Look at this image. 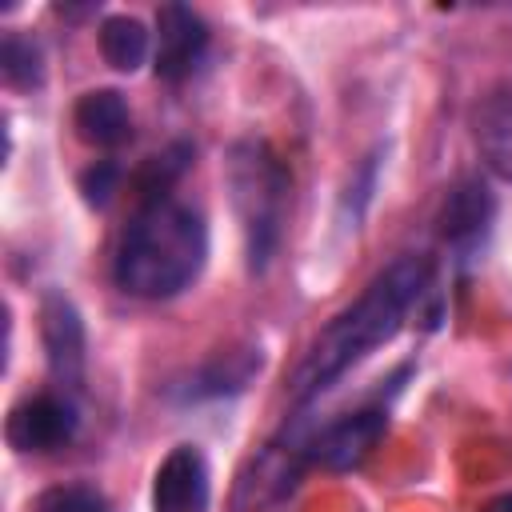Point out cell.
<instances>
[{"label":"cell","mask_w":512,"mask_h":512,"mask_svg":"<svg viewBox=\"0 0 512 512\" xmlns=\"http://www.w3.org/2000/svg\"><path fill=\"white\" fill-rule=\"evenodd\" d=\"M428 284H432V260L420 256V252H404L388 268H380L368 280V288L356 296V304H348L344 312H336L312 336V344L304 348L300 364L292 368L288 396L296 404L316 400L352 364H360L372 348L388 344L404 328V316L428 292Z\"/></svg>","instance_id":"cell-1"},{"label":"cell","mask_w":512,"mask_h":512,"mask_svg":"<svg viewBox=\"0 0 512 512\" xmlns=\"http://www.w3.org/2000/svg\"><path fill=\"white\" fill-rule=\"evenodd\" d=\"M204 256H208L204 216L176 196H160V200H144L128 220V228L120 232L112 276L128 296L168 300L200 276Z\"/></svg>","instance_id":"cell-2"},{"label":"cell","mask_w":512,"mask_h":512,"mask_svg":"<svg viewBox=\"0 0 512 512\" xmlns=\"http://www.w3.org/2000/svg\"><path fill=\"white\" fill-rule=\"evenodd\" d=\"M224 184L232 212L244 236L248 272H264L284 240V212H288V172L280 156L264 140H236L224 160Z\"/></svg>","instance_id":"cell-3"},{"label":"cell","mask_w":512,"mask_h":512,"mask_svg":"<svg viewBox=\"0 0 512 512\" xmlns=\"http://www.w3.org/2000/svg\"><path fill=\"white\" fill-rule=\"evenodd\" d=\"M308 444H296V436H284V440H272L264 444L236 476V488H232V500L228 508L232 512H264L272 504H280L288 492H296L304 468H308Z\"/></svg>","instance_id":"cell-4"},{"label":"cell","mask_w":512,"mask_h":512,"mask_svg":"<svg viewBox=\"0 0 512 512\" xmlns=\"http://www.w3.org/2000/svg\"><path fill=\"white\" fill-rule=\"evenodd\" d=\"M80 428V416H76V400L60 388H48V392H36V396H24L8 420H4V436L16 452L24 456H40V452H56L64 448Z\"/></svg>","instance_id":"cell-5"},{"label":"cell","mask_w":512,"mask_h":512,"mask_svg":"<svg viewBox=\"0 0 512 512\" xmlns=\"http://www.w3.org/2000/svg\"><path fill=\"white\" fill-rule=\"evenodd\" d=\"M492 220H496L492 188L480 176H464L448 188V196L440 204V216H436V232L460 260H468L484 248V240L492 232Z\"/></svg>","instance_id":"cell-6"},{"label":"cell","mask_w":512,"mask_h":512,"mask_svg":"<svg viewBox=\"0 0 512 512\" xmlns=\"http://www.w3.org/2000/svg\"><path fill=\"white\" fill-rule=\"evenodd\" d=\"M40 340L48 352V372L60 392H76L84 380V324L68 296L48 292L40 304Z\"/></svg>","instance_id":"cell-7"},{"label":"cell","mask_w":512,"mask_h":512,"mask_svg":"<svg viewBox=\"0 0 512 512\" xmlns=\"http://www.w3.org/2000/svg\"><path fill=\"white\" fill-rule=\"evenodd\" d=\"M388 428V416L384 408H360V412H348L332 424H324L312 440H308V460L328 468V472H348L356 464H364L372 456V448L380 444Z\"/></svg>","instance_id":"cell-8"},{"label":"cell","mask_w":512,"mask_h":512,"mask_svg":"<svg viewBox=\"0 0 512 512\" xmlns=\"http://www.w3.org/2000/svg\"><path fill=\"white\" fill-rule=\"evenodd\" d=\"M208 460L196 444H176L152 476V512H208Z\"/></svg>","instance_id":"cell-9"},{"label":"cell","mask_w":512,"mask_h":512,"mask_svg":"<svg viewBox=\"0 0 512 512\" xmlns=\"http://www.w3.org/2000/svg\"><path fill=\"white\" fill-rule=\"evenodd\" d=\"M208 48V24L188 4H164L156 12V76L180 84L192 76Z\"/></svg>","instance_id":"cell-10"},{"label":"cell","mask_w":512,"mask_h":512,"mask_svg":"<svg viewBox=\"0 0 512 512\" xmlns=\"http://www.w3.org/2000/svg\"><path fill=\"white\" fill-rule=\"evenodd\" d=\"M472 140L500 180L512 184V88H492L472 108Z\"/></svg>","instance_id":"cell-11"},{"label":"cell","mask_w":512,"mask_h":512,"mask_svg":"<svg viewBox=\"0 0 512 512\" xmlns=\"http://www.w3.org/2000/svg\"><path fill=\"white\" fill-rule=\"evenodd\" d=\"M76 136L96 148H120L132 136V112L116 88H92L72 108Z\"/></svg>","instance_id":"cell-12"},{"label":"cell","mask_w":512,"mask_h":512,"mask_svg":"<svg viewBox=\"0 0 512 512\" xmlns=\"http://www.w3.org/2000/svg\"><path fill=\"white\" fill-rule=\"evenodd\" d=\"M252 372H260V348H232L220 352L216 360H208L204 368H196V376L188 380L184 396L200 400V396H224V392H240Z\"/></svg>","instance_id":"cell-13"},{"label":"cell","mask_w":512,"mask_h":512,"mask_svg":"<svg viewBox=\"0 0 512 512\" xmlns=\"http://www.w3.org/2000/svg\"><path fill=\"white\" fill-rule=\"evenodd\" d=\"M100 56L116 72H136L148 56V28L136 16H104L100 24Z\"/></svg>","instance_id":"cell-14"},{"label":"cell","mask_w":512,"mask_h":512,"mask_svg":"<svg viewBox=\"0 0 512 512\" xmlns=\"http://www.w3.org/2000/svg\"><path fill=\"white\" fill-rule=\"evenodd\" d=\"M0 72L12 88H40L44 80V56L36 48V40L20 36V32H8L4 44H0Z\"/></svg>","instance_id":"cell-15"},{"label":"cell","mask_w":512,"mask_h":512,"mask_svg":"<svg viewBox=\"0 0 512 512\" xmlns=\"http://www.w3.org/2000/svg\"><path fill=\"white\" fill-rule=\"evenodd\" d=\"M188 160H192V148H188V144H172L168 152L152 156V160L144 164L140 180H136V188H140V204H144V200H160V196H168V188H172L176 176L188 168Z\"/></svg>","instance_id":"cell-16"},{"label":"cell","mask_w":512,"mask_h":512,"mask_svg":"<svg viewBox=\"0 0 512 512\" xmlns=\"http://www.w3.org/2000/svg\"><path fill=\"white\" fill-rule=\"evenodd\" d=\"M32 512H108V500L92 484H56L36 496Z\"/></svg>","instance_id":"cell-17"},{"label":"cell","mask_w":512,"mask_h":512,"mask_svg":"<svg viewBox=\"0 0 512 512\" xmlns=\"http://www.w3.org/2000/svg\"><path fill=\"white\" fill-rule=\"evenodd\" d=\"M116 184H120V168H116L112 160H96V164L80 176V192H84V200H88L92 208H104L108 196L116 192Z\"/></svg>","instance_id":"cell-18"},{"label":"cell","mask_w":512,"mask_h":512,"mask_svg":"<svg viewBox=\"0 0 512 512\" xmlns=\"http://www.w3.org/2000/svg\"><path fill=\"white\" fill-rule=\"evenodd\" d=\"M480 512H512V492H508V496H492Z\"/></svg>","instance_id":"cell-19"}]
</instances>
